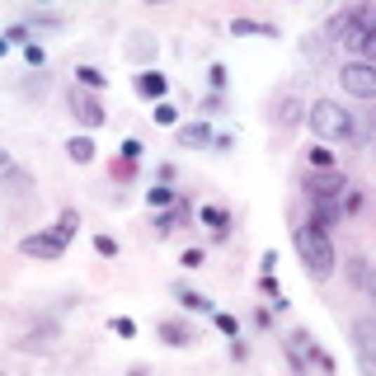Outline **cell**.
I'll use <instances>...</instances> for the list:
<instances>
[{
	"label": "cell",
	"mask_w": 376,
	"mask_h": 376,
	"mask_svg": "<svg viewBox=\"0 0 376 376\" xmlns=\"http://www.w3.org/2000/svg\"><path fill=\"white\" fill-rule=\"evenodd\" d=\"M0 184L15 188V193H24V188H29V174L19 170V160L10 156V151H0Z\"/></svg>",
	"instance_id": "obj_10"
},
{
	"label": "cell",
	"mask_w": 376,
	"mask_h": 376,
	"mask_svg": "<svg viewBox=\"0 0 376 376\" xmlns=\"http://www.w3.org/2000/svg\"><path fill=\"white\" fill-rule=\"evenodd\" d=\"M76 80L85 85V90H104V80H109V76H104V71H94V66H80Z\"/></svg>",
	"instance_id": "obj_21"
},
{
	"label": "cell",
	"mask_w": 376,
	"mask_h": 376,
	"mask_svg": "<svg viewBox=\"0 0 376 376\" xmlns=\"http://www.w3.org/2000/svg\"><path fill=\"white\" fill-rule=\"evenodd\" d=\"M362 57H367V62L376 66V29H372V38H367V47H362Z\"/></svg>",
	"instance_id": "obj_33"
},
{
	"label": "cell",
	"mask_w": 376,
	"mask_h": 376,
	"mask_svg": "<svg viewBox=\"0 0 376 376\" xmlns=\"http://www.w3.org/2000/svg\"><path fill=\"white\" fill-rule=\"evenodd\" d=\"M66 156L76 160V165H90V160H94V141L90 137H71V141H66Z\"/></svg>",
	"instance_id": "obj_15"
},
{
	"label": "cell",
	"mask_w": 376,
	"mask_h": 376,
	"mask_svg": "<svg viewBox=\"0 0 376 376\" xmlns=\"http://www.w3.org/2000/svg\"><path fill=\"white\" fill-rule=\"evenodd\" d=\"M348 278H353L362 292L376 301V264H367V259H348Z\"/></svg>",
	"instance_id": "obj_11"
},
{
	"label": "cell",
	"mask_w": 376,
	"mask_h": 376,
	"mask_svg": "<svg viewBox=\"0 0 376 376\" xmlns=\"http://www.w3.org/2000/svg\"><path fill=\"white\" fill-rule=\"evenodd\" d=\"M184 217H188V203H174V212H160V217H156V231H160V235H170Z\"/></svg>",
	"instance_id": "obj_17"
},
{
	"label": "cell",
	"mask_w": 376,
	"mask_h": 376,
	"mask_svg": "<svg viewBox=\"0 0 376 376\" xmlns=\"http://www.w3.org/2000/svg\"><path fill=\"white\" fill-rule=\"evenodd\" d=\"M268 113H273V123H278V127H297L301 123V90H297V85H282V90L273 94Z\"/></svg>",
	"instance_id": "obj_6"
},
{
	"label": "cell",
	"mask_w": 376,
	"mask_h": 376,
	"mask_svg": "<svg viewBox=\"0 0 376 376\" xmlns=\"http://www.w3.org/2000/svg\"><path fill=\"white\" fill-rule=\"evenodd\" d=\"M306 188H311V198L320 207H334L339 203V193H344V174H315Z\"/></svg>",
	"instance_id": "obj_8"
},
{
	"label": "cell",
	"mask_w": 376,
	"mask_h": 376,
	"mask_svg": "<svg viewBox=\"0 0 376 376\" xmlns=\"http://www.w3.org/2000/svg\"><path fill=\"white\" fill-rule=\"evenodd\" d=\"M94 250L104 254V259H118V240L113 235H94Z\"/></svg>",
	"instance_id": "obj_25"
},
{
	"label": "cell",
	"mask_w": 376,
	"mask_h": 376,
	"mask_svg": "<svg viewBox=\"0 0 376 376\" xmlns=\"http://www.w3.org/2000/svg\"><path fill=\"white\" fill-rule=\"evenodd\" d=\"M113 329H118V334H123V339H132V334H137V325H132V320H127V315H118V320H113Z\"/></svg>",
	"instance_id": "obj_30"
},
{
	"label": "cell",
	"mask_w": 376,
	"mask_h": 376,
	"mask_svg": "<svg viewBox=\"0 0 376 376\" xmlns=\"http://www.w3.org/2000/svg\"><path fill=\"white\" fill-rule=\"evenodd\" d=\"M212 320H217V329L226 334V339H235V334H240V325H235V315H226V311H212Z\"/></svg>",
	"instance_id": "obj_23"
},
{
	"label": "cell",
	"mask_w": 376,
	"mask_h": 376,
	"mask_svg": "<svg viewBox=\"0 0 376 376\" xmlns=\"http://www.w3.org/2000/svg\"><path fill=\"white\" fill-rule=\"evenodd\" d=\"M160 339H165L170 348H188V344H193V329H184V325H174V320H165V325H160Z\"/></svg>",
	"instance_id": "obj_13"
},
{
	"label": "cell",
	"mask_w": 376,
	"mask_h": 376,
	"mask_svg": "<svg viewBox=\"0 0 376 376\" xmlns=\"http://www.w3.org/2000/svg\"><path fill=\"white\" fill-rule=\"evenodd\" d=\"M311 165H315V170H334V165H339V156H334L329 146H311Z\"/></svg>",
	"instance_id": "obj_22"
},
{
	"label": "cell",
	"mask_w": 376,
	"mask_h": 376,
	"mask_svg": "<svg viewBox=\"0 0 376 376\" xmlns=\"http://www.w3.org/2000/svg\"><path fill=\"white\" fill-rule=\"evenodd\" d=\"M24 57H29V66H43V62H47V52H43L38 43H29V47H24Z\"/></svg>",
	"instance_id": "obj_29"
},
{
	"label": "cell",
	"mask_w": 376,
	"mask_h": 376,
	"mask_svg": "<svg viewBox=\"0 0 376 376\" xmlns=\"http://www.w3.org/2000/svg\"><path fill=\"white\" fill-rule=\"evenodd\" d=\"M372 29H376V15H372V10H344V15L329 19V33H334L348 52H362L367 38H372Z\"/></svg>",
	"instance_id": "obj_3"
},
{
	"label": "cell",
	"mask_w": 376,
	"mask_h": 376,
	"mask_svg": "<svg viewBox=\"0 0 376 376\" xmlns=\"http://www.w3.org/2000/svg\"><path fill=\"white\" fill-rule=\"evenodd\" d=\"M184 264L188 268H203V250H184Z\"/></svg>",
	"instance_id": "obj_32"
},
{
	"label": "cell",
	"mask_w": 376,
	"mask_h": 376,
	"mask_svg": "<svg viewBox=\"0 0 376 376\" xmlns=\"http://www.w3.org/2000/svg\"><path fill=\"white\" fill-rule=\"evenodd\" d=\"M207 76H212V90H226V66H212Z\"/></svg>",
	"instance_id": "obj_31"
},
{
	"label": "cell",
	"mask_w": 376,
	"mask_h": 376,
	"mask_svg": "<svg viewBox=\"0 0 376 376\" xmlns=\"http://www.w3.org/2000/svg\"><path fill=\"white\" fill-rule=\"evenodd\" d=\"M5 52H10V43H5V33H0V57H5Z\"/></svg>",
	"instance_id": "obj_35"
},
{
	"label": "cell",
	"mask_w": 376,
	"mask_h": 376,
	"mask_svg": "<svg viewBox=\"0 0 376 376\" xmlns=\"http://www.w3.org/2000/svg\"><path fill=\"white\" fill-rule=\"evenodd\" d=\"M165 90H170V80L160 71H141L137 76V94H146V99H165Z\"/></svg>",
	"instance_id": "obj_12"
},
{
	"label": "cell",
	"mask_w": 376,
	"mask_h": 376,
	"mask_svg": "<svg viewBox=\"0 0 376 376\" xmlns=\"http://www.w3.org/2000/svg\"><path fill=\"white\" fill-rule=\"evenodd\" d=\"M339 85H344L353 99H376V66H372V62H348V66H339Z\"/></svg>",
	"instance_id": "obj_4"
},
{
	"label": "cell",
	"mask_w": 376,
	"mask_h": 376,
	"mask_svg": "<svg viewBox=\"0 0 376 376\" xmlns=\"http://www.w3.org/2000/svg\"><path fill=\"white\" fill-rule=\"evenodd\" d=\"M137 160H141V141H137V137H127V141H123V165L132 170Z\"/></svg>",
	"instance_id": "obj_24"
},
{
	"label": "cell",
	"mask_w": 376,
	"mask_h": 376,
	"mask_svg": "<svg viewBox=\"0 0 376 376\" xmlns=\"http://www.w3.org/2000/svg\"><path fill=\"white\" fill-rule=\"evenodd\" d=\"M353 348H358L362 376H376V320L372 315H362L358 325H353Z\"/></svg>",
	"instance_id": "obj_5"
},
{
	"label": "cell",
	"mask_w": 376,
	"mask_h": 376,
	"mask_svg": "<svg viewBox=\"0 0 376 376\" xmlns=\"http://www.w3.org/2000/svg\"><path fill=\"white\" fill-rule=\"evenodd\" d=\"M19 250L29 254V259H62V254H66V240L57 231H38V235H24V240H19Z\"/></svg>",
	"instance_id": "obj_7"
},
{
	"label": "cell",
	"mask_w": 376,
	"mask_h": 376,
	"mask_svg": "<svg viewBox=\"0 0 376 376\" xmlns=\"http://www.w3.org/2000/svg\"><path fill=\"white\" fill-rule=\"evenodd\" d=\"M174 118H179V109L160 99V104H156V123H160V127H174Z\"/></svg>",
	"instance_id": "obj_26"
},
{
	"label": "cell",
	"mask_w": 376,
	"mask_h": 376,
	"mask_svg": "<svg viewBox=\"0 0 376 376\" xmlns=\"http://www.w3.org/2000/svg\"><path fill=\"white\" fill-rule=\"evenodd\" d=\"M198 217L212 226V235H226V231H231V212H221V207H203Z\"/></svg>",
	"instance_id": "obj_16"
},
{
	"label": "cell",
	"mask_w": 376,
	"mask_h": 376,
	"mask_svg": "<svg viewBox=\"0 0 376 376\" xmlns=\"http://www.w3.org/2000/svg\"><path fill=\"white\" fill-rule=\"evenodd\" d=\"M5 43H19V47H29V29H24V24H15V29L5 33Z\"/></svg>",
	"instance_id": "obj_28"
},
{
	"label": "cell",
	"mask_w": 376,
	"mask_h": 376,
	"mask_svg": "<svg viewBox=\"0 0 376 376\" xmlns=\"http://www.w3.org/2000/svg\"><path fill=\"white\" fill-rule=\"evenodd\" d=\"M292 245H297L301 264H306V273H311L315 282H325L329 273H334V245H329L325 231H315V226H297V231H292Z\"/></svg>",
	"instance_id": "obj_1"
},
{
	"label": "cell",
	"mask_w": 376,
	"mask_h": 376,
	"mask_svg": "<svg viewBox=\"0 0 376 376\" xmlns=\"http://www.w3.org/2000/svg\"><path fill=\"white\" fill-rule=\"evenodd\" d=\"M174 297H179V306H188V311H212V301H207L203 292H188V287H179Z\"/></svg>",
	"instance_id": "obj_20"
},
{
	"label": "cell",
	"mask_w": 376,
	"mask_h": 376,
	"mask_svg": "<svg viewBox=\"0 0 376 376\" xmlns=\"http://www.w3.org/2000/svg\"><path fill=\"white\" fill-rule=\"evenodd\" d=\"M306 123H311V132H315L320 141H348L353 132H358L353 113H348L344 104H334V99H320V104H311Z\"/></svg>",
	"instance_id": "obj_2"
},
{
	"label": "cell",
	"mask_w": 376,
	"mask_h": 376,
	"mask_svg": "<svg viewBox=\"0 0 376 376\" xmlns=\"http://www.w3.org/2000/svg\"><path fill=\"white\" fill-rule=\"evenodd\" d=\"M146 198H151V207H165V203H174V188L156 184V188H151V193H146Z\"/></svg>",
	"instance_id": "obj_27"
},
{
	"label": "cell",
	"mask_w": 376,
	"mask_h": 376,
	"mask_svg": "<svg viewBox=\"0 0 376 376\" xmlns=\"http://www.w3.org/2000/svg\"><path fill=\"white\" fill-rule=\"evenodd\" d=\"M52 231H57V235H62V240H66V245H71V235L80 231V217H76V212H71V207H66L62 217H57V226H52Z\"/></svg>",
	"instance_id": "obj_19"
},
{
	"label": "cell",
	"mask_w": 376,
	"mask_h": 376,
	"mask_svg": "<svg viewBox=\"0 0 376 376\" xmlns=\"http://www.w3.org/2000/svg\"><path fill=\"white\" fill-rule=\"evenodd\" d=\"M231 33H259V38H273V24H259V19H231Z\"/></svg>",
	"instance_id": "obj_18"
},
{
	"label": "cell",
	"mask_w": 376,
	"mask_h": 376,
	"mask_svg": "<svg viewBox=\"0 0 376 376\" xmlns=\"http://www.w3.org/2000/svg\"><path fill=\"white\" fill-rule=\"evenodd\" d=\"M71 113H76L85 127H104V109H99V99H90V94L71 90Z\"/></svg>",
	"instance_id": "obj_9"
},
{
	"label": "cell",
	"mask_w": 376,
	"mask_h": 376,
	"mask_svg": "<svg viewBox=\"0 0 376 376\" xmlns=\"http://www.w3.org/2000/svg\"><path fill=\"white\" fill-rule=\"evenodd\" d=\"M127 376H151V372H146V367H132V372H127Z\"/></svg>",
	"instance_id": "obj_34"
},
{
	"label": "cell",
	"mask_w": 376,
	"mask_h": 376,
	"mask_svg": "<svg viewBox=\"0 0 376 376\" xmlns=\"http://www.w3.org/2000/svg\"><path fill=\"white\" fill-rule=\"evenodd\" d=\"M179 141H184V146H212L217 137H212V127L207 123H188L184 132H179Z\"/></svg>",
	"instance_id": "obj_14"
}]
</instances>
